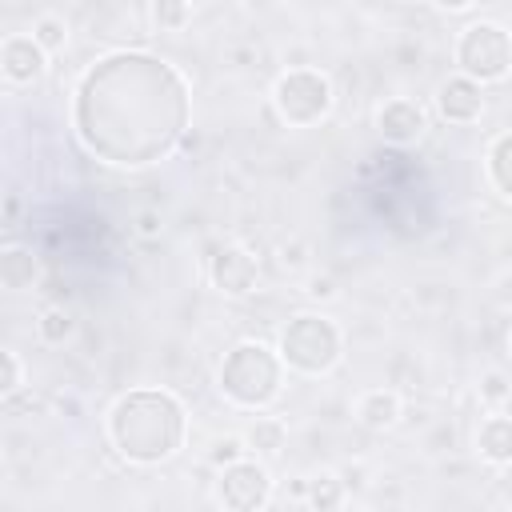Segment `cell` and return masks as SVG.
<instances>
[{"label": "cell", "mask_w": 512, "mask_h": 512, "mask_svg": "<svg viewBox=\"0 0 512 512\" xmlns=\"http://www.w3.org/2000/svg\"><path fill=\"white\" fill-rule=\"evenodd\" d=\"M32 40L52 56V52H60L64 44H68V20L64 16H56V12H40L36 20H32Z\"/></svg>", "instance_id": "17"}, {"label": "cell", "mask_w": 512, "mask_h": 512, "mask_svg": "<svg viewBox=\"0 0 512 512\" xmlns=\"http://www.w3.org/2000/svg\"><path fill=\"white\" fill-rule=\"evenodd\" d=\"M476 448H480V456H484L488 464H496V468L512 464V416H504V412L484 416L480 428H476Z\"/></svg>", "instance_id": "12"}, {"label": "cell", "mask_w": 512, "mask_h": 512, "mask_svg": "<svg viewBox=\"0 0 512 512\" xmlns=\"http://www.w3.org/2000/svg\"><path fill=\"white\" fill-rule=\"evenodd\" d=\"M400 396L392 392V388H368L360 400H356V420L364 424V428H376V432H384V428H392L396 420H400Z\"/></svg>", "instance_id": "13"}, {"label": "cell", "mask_w": 512, "mask_h": 512, "mask_svg": "<svg viewBox=\"0 0 512 512\" xmlns=\"http://www.w3.org/2000/svg\"><path fill=\"white\" fill-rule=\"evenodd\" d=\"M152 20H156V28H164V32H180V28L192 20V8L180 4V0H156V4H152Z\"/></svg>", "instance_id": "20"}, {"label": "cell", "mask_w": 512, "mask_h": 512, "mask_svg": "<svg viewBox=\"0 0 512 512\" xmlns=\"http://www.w3.org/2000/svg\"><path fill=\"white\" fill-rule=\"evenodd\" d=\"M276 352H280L284 368H292L300 376H328L344 356V340H340V328L328 316L300 312L284 324Z\"/></svg>", "instance_id": "4"}, {"label": "cell", "mask_w": 512, "mask_h": 512, "mask_svg": "<svg viewBox=\"0 0 512 512\" xmlns=\"http://www.w3.org/2000/svg\"><path fill=\"white\" fill-rule=\"evenodd\" d=\"M160 228H164V224H160V216H156V212H152V208H148V212H140V216H136V232H140V236H144V240H152V236H160Z\"/></svg>", "instance_id": "25"}, {"label": "cell", "mask_w": 512, "mask_h": 512, "mask_svg": "<svg viewBox=\"0 0 512 512\" xmlns=\"http://www.w3.org/2000/svg\"><path fill=\"white\" fill-rule=\"evenodd\" d=\"M364 512H376V508H364Z\"/></svg>", "instance_id": "27"}, {"label": "cell", "mask_w": 512, "mask_h": 512, "mask_svg": "<svg viewBox=\"0 0 512 512\" xmlns=\"http://www.w3.org/2000/svg\"><path fill=\"white\" fill-rule=\"evenodd\" d=\"M424 128H428V112H424V104H416L412 96H392V100H384L380 112H376V132H380V140H388V144H396V148L416 144V140L424 136Z\"/></svg>", "instance_id": "9"}, {"label": "cell", "mask_w": 512, "mask_h": 512, "mask_svg": "<svg viewBox=\"0 0 512 512\" xmlns=\"http://www.w3.org/2000/svg\"><path fill=\"white\" fill-rule=\"evenodd\" d=\"M508 348H512V340H508Z\"/></svg>", "instance_id": "28"}, {"label": "cell", "mask_w": 512, "mask_h": 512, "mask_svg": "<svg viewBox=\"0 0 512 512\" xmlns=\"http://www.w3.org/2000/svg\"><path fill=\"white\" fill-rule=\"evenodd\" d=\"M456 64L460 76L484 84H496L512 72V32L496 20H472L456 36Z\"/></svg>", "instance_id": "5"}, {"label": "cell", "mask_w": 512, "mask_h": 512, "mask_svg": "<svg viewBox=\"0 0 512 512\" xmlns=\"http://www.w3.org/2000/svg\"><path fill=\"white\" fill-rule=\"evenodd\" d=\"M480 396H484L488 404H504V400L512 396V380H508L504 372H484V380H480Z\"/></svg>", "instance_id": "23"}, {"label": "cell", "mask_w": 512, "mask_h": 512, "mask_svg": "<svg viewBox=\"0 0 512 512\" xmlns=\"http://www.w3.org/2000/svg\"><path fill=\"white\" fill-rule=\"evenodd\" d=\"M36 328H40V340L44 344H64L72 336V312L68 308H44L40 320H36Z\"/></svg>", "instance_id": "19"}, {"label": "cell", "mask_w": 512, "mask_h": 512, "mask_svg": "<svg viewBox=\"0 0 512 512\" xmlns=\"http://www.w3.org/2000/svg\"><path fill=\"white\" fill-rule=\"evenodd\" d=\"M208 280H212V288L220 296L236 300V296H248L256 288L260 264H256V256L244 244H224V248H216L212 264H208Z\"/></svg>", "instance_id": "8"}, {"label": "cell", "mask_w": 512, "mask_h": 512, "mask_svg": "<svg viewBox=\"0 0 512 512\" xmlns=\"http://www.w3.org/2000/svg\"><path fill=\"white\" fill-rule=\"evenodd\" d=\"M72 124L80 144L116 168L156 164L188 128V84L168 60L112 52L80 76Z\"/></svg>", "instance_id": "1"}, {"label": "cell", "mask_w": 512, "mask_h": 512, "mask_svg": "<svg viewBox=\"0 0 512 512\" xmlns=\"http://www.w3.org/2000/svg\"><path fill=\"white\" fill-rule=\"evenodd\" d=\"M280 380H284V360L260 340L236 344L220 364V392L236 408H252V412L268 408L284 388Z\"/></svg>", "instance_id": "3"}, {"label": "cell", "mask_w": 512, "mask_h": 512, "mask_svg": "<svg viewBox=\"0 0 512 512\" xmlns=\"http://www.w3.org/2000/svg\"><path fill=\"white\" fill-rule=\"evenodd\" d=\"M0 72L8 84H36L48 72V52L28 32H12L0 44Z\"/></svg>", "instance_id": "10"}, {"label": "cell", "mask_w": 512, "mask_h": 512, "mask_svg": "<svg viewBox=\"0 0 512 512\" xmlns=\"http://www.w3.org/2000/svg\"><path fill=\"white\" fill-rule=\"evenodd\" d=\"M244 456H248L244 436H224V440L212 444V464H216V468H228V464H236V460H244Z\"/></svg>", "instance_id": "22"}, {"label": "cell", "mask_w": 512, "mask_h": 512, "mask_svg": "<svg viewBox=\"0 0 512 512\" xmlns=\"http://www.w3.org/2000/svg\"><path fill=\"white\" fill-rule=\"evenodd\" d=\"M216 500L224 504V512H264V504L272 500V476H268V468L260 460H252V456L220 468Z\"/></svg>", "instance_id": "7"}, {"label": "cell", "mask_w": 512, "mask_h": 512, "mask_svg": "<svg viewBox=\"0 0 512 512\" xmlns=\"http://www.w3.org/2000/svg\"><path fill=\"white\" fill-rule=\"evenodd\" d=\"M284 420H276V416H256L252 424H248V432H244V444H248V452H260V456H276L280 448H284Z\"/></svg>", "instance_id": "16"}, {"label": "cell", "mask_w": 512, "mask_h": 512, "mask_svg": "<svg viewBox=\"0 0 512 512\" xmlns=\"http://www.w3.org/2000/svg\"><path fill=\"white\" fill-rule=\"evenodd\" d=\"M332 80L316 68H288L276 88H272V104L280 112V120L288 128H312L332 112Z\"/></svg>", "instance_id": "6"}, {"label": "cell", "mask_w": 512, "mask_h": 512, "mask_svg": "<svg viewBox=\"0 0 512 512\" xmlns=\"http://www.w3.org/2000/svg\"><path fill=\"white\" fill-rule=\"evenodd\" d=\"M280 260H284L288 268H300V264H304V244H284V248H280Z\"/></svg>", "instance_id": "26"}, {"label": "cell", "mask_w": 512, "mask_h": 512, "mask_svg": "<svg viewBox=\"0 0 512 512\" xmlns=\"http://www.w3.org/2000/svg\"><path fill=\"white\" fill-rule=\"evenodd\" d=\"M308 296L312 300H332L336 296V280L332 276H312L308 280Z\"/></svg>", "instance_id": "24"}, {"label": "cell", "mask_w": 512, "mask_h": 512, "mask_svg": "<svg viewBox=\"0 0 512 512\" xmlns=\"http://www.w3.org/2000/svg\"><path fill=\"white\" fill-rule=\"evenodd\" d=\"M20 384H24L20 356H16L12 348H4V352H0V396H4V400H12V396L20 392Z\"/></svg>", "instance_id": "21"}, {"label": "cell", "mask_w": 512, "mask_h": 512, "mask_svg": "<svg viewBox=\"0 0 512 512\" xmlns=\"http://www.w3.org/2000/svg\"><path fill=\"white\" fill-rule=\"evenodd\" d=\"M340 500H344V480H340V476L320 472V476L308 480V504H312L316 512H336Z\"/></svg>", "instance_id": "18"}, {"label": "cell", "mask_w": 512, "mask_h": 512, "mask_svg": "<svg viewBox=\"0 0 512 512\" xmlns=\"http://www.w3.org/2000/svg\"><path fill=\"white\" fill-rule=\"evenodd\" d=\"M108 440L128 464H160L184 444V404L164 388H132L108 412Z\"/></svg>", "instance_id": "2"}, {"label": "cell", "mask_w": 512, "mask_h": 512, "mask_svg": "<svg viewBox=\"0 0 512 512\" xmlns=\"http://www.w3.org/2000/svg\"><path fill=\"white\" fill-rule=\"evenodd\" d=\"M488 180H492V188L504 196V200H512V132H504V136H496L492 144H488Z\"/></svg>", "instance_id": "15"}, {"label": "cell", "mask_w": 512, "mask_h": 512, "mask_svg": "<svg viewBox=\"0 0 512 512\" xmlns=\"http://www.w3.org/2000/svg\"><path fill=\"white\" fill-rule=\"evenodd\" d=\"M0 280H4V288H12V292L32 288V280H36V256H32L28 248H20V244L4 248V252H0Z\"/></svg>", "instance_id": "14"}, {"label": "cell", "mask_w": 512, "mask_h": 512, "mask_svg": "<svg viewBox=\"0 0 512 512\" xmlns=\"http://www.w3.org/2000/svg\"><path fill=\"white\" fill-rule=\"evenodd\" d=\"M436 112L448 124H476L484 116V88L456 72L436 88Z\"/></svg>", "instance_id": "11"}]
</instances>
